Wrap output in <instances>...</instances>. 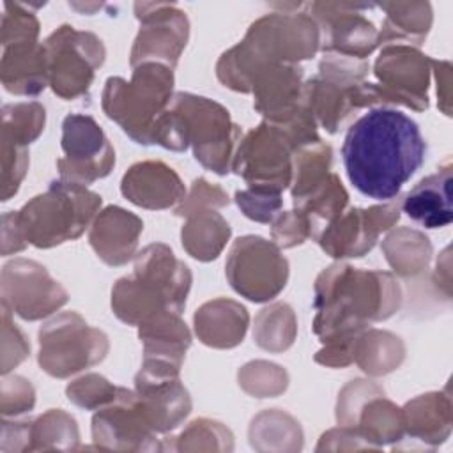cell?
I'll return each mask as SVG.
<instances>
[{
    "mask_svg": "<svg viewBox=\"0 0 453 453\" xmlns=\"http://www.w3.org/2000/svg\"><path fill=\"white\" fill-rule=\"evenodd\" d=\"M133 276L157 290L170 310L180 315L191 288V273L166 244L152 242L145 246L134 258Z\"/></svg>",
    "mask_w": 453,
    "mask_h": 453,
    "instance_id": "obj_19",
    "label": "cell"
},
{
    "mask_svg": "<svg viewBox=\"0 0 453 453\" xmlns=\"http://www.w3.org/2000/svg\"><path fill=\"white\" fill-rule=\"evenodd\" d=\"M173 74L159 62H143L133 67L131 81L111 76L104 83L103 110L136 143H154L157 119L172 103Z\"/></svg>",
    "mask_w": 453,
    "mask_h": 453,
    "instance_id": "obj_6",
    "label": "cell"
},
{
    "mask_svg": "<svg viewBox=\"0 0 453 453\" xmlns=\"http://www.w3.org/2000/svg\"><path fill=\"white\" fill-rule=\"evenodd\" d=\"M386 12L379 44L419 46L432 27V5L428 2H391L379 5Z\"/></svg>",
    "mask_w": 453,
    "mask_h": 453,
    "instance_id": "obj_28",
    "label": "cell"
},
{
    "mask_svg": "<svg viewBox=\"0 0 453 453\" xmlns=\"http://www.w3.org/2000/svg\"><path fill=\"white\" fill-rule=\"evenodd\" d=\"M400 211L402 200L398 198L368 209H349L333 219L317 241L333 258L363 257L375 246L379 234L398 221Z\"/></svg>",
    "mask_w": 453,
    "mask_h": 453,
    "instance_id": "obj_15",
    "label": "cell"
},
{
    "mask_svg": "<svg viewBox=\"0 0 453 453\" xmlns=\"http://www.w3.org/2000/svg\"><path fill=\"white\" fill-rule=\"evenodd\" d=\"M432 58L403 44H386L375 60L373 73L379 103L402 104L416 111L428 108Z\"/></svg>",
    "mask_w": 453,
    "mask_h": 453,
    "instance_id": "obj_11",
    "label": "cell"
},
{
    "mask_svg": "<svg viewBox=\"0 0 453 453\" xmlns=\"http://www.w3.org/2000/svg\"><path fill=\"white\" fill-rule=\"evenodd\" d=\"M296 331L297 322L292 308L285 303H274L257 315L253 338L264 350L281 352L294 343Z\"/></svg>",
    "mask_w": 453,
    "mask_h": 453,
    "instance_id": "obj_35",
    "label": "cell"
},
{
    "mask_svg": "<svg viewBox=\"0 0 453 453\" xmlns=\"http://www.w3.org/2000/svg\"><path fill=\"white\" fill-rule=\"evenodd\" d=\"M4 303L25 320L51 315L67 303L65 288L32 260H14L2 273Z\"/></svg>",
    "mask_w": 453,
    "mask_h": 453,
    "instance_id": "obj_16",
    "label": "cell"
},
{
    "mask_svg": "<svg viewBox=\"0 0 453 453\" xmlns=\"http://www.w3.org/2000/svg\"><path fill=\"white\" fill-rule=\"evenodd\" d=\"M319 46L320 30L306 12H273L257 19L244 39L221 55L216 73L225 87L251 92L258 73L311 58Z\"/></svg>",
    "mask_w": 453,
    "mask_h": 453,
    "instance_id": "obj_3",
    "label": "cell"
},
{
    "mask_svg": "<svg viewBox=\"0 0 453 453\" xmlns=\"http://www.w3.org/2000/svg\"><path fill=\"white\" fill-rule=\"evenodd\" d=\"M308 16L322 32L320 46L326 53L365 60L379 44V32L361 11L372 5L313 2L304 5Z\"/></svg>",
    "mask_w": 453,
    "mask_h": 453,
    "instance_id": "obj_14",
    "label": "cell"
},
{
    "mask_svg": "<svg viewBox=\"0 0 453 453\" xmlns=\"http://www.w3.org/2000/svg\"><path fill=\"white\" fill-rule=\"evenodd\" d=\"M177 449H188L189 444L200 439L193 449H202V442H205V449H232V434L218 421L211 419H196L193 421L179 437Z\"/></svg>",
    "mask_w": 453,
    "mask_h": 453,
    "instance_id": "obj_40",
    "label": "cell"
},
{
    "mask_svg": "<svg viewBox=\"0 0 453 453\" xmlns=\"http://www.w3.org/2000/svg\"><path fill=\"white\" fill-rule=\"evenodd\" d=\"M432 67L437 80V96H439V108L444 115H451L449 108V81H451V64L448 60H432Z\"/></svg>",
    "mask_w": 453,
    "mask_h": 453,
    "instance_id": "obj_46",
    "label": "cell"
},
{
    "mask_svg": "<svg viewBox=\"0 0 453 453\" xmlns=\"http://www.w3.org/2000/svg\"><path fill=\"white\" fill-rule=\"evenodd\" d=\"M403 357V342L388 331L365 329L354 342V361L370 375H386L396 370Z\"/></svg>",
    "mask_w": 453,
    "mask_h": 453,
    "instance_id": "obj_30",
    "label": "cell"
},
{
    "mask_svg": "<svg viewBox=\"0 0 453 453\" xmlns=\"http://www.w3.org/2000/svg\"><path fill=\"white\" fill-rule=\"evenodd\" d=\"M119 388L108 382L103 375L97 373H87L76 380H73L65 388L67 398L87 411H96L101 407H106L117 398Z\"/></svg>",
    "mask_w": 453,
    "mask_h": 453,
    "instance_id": "obj_39",
    "label": "cell"
},
{
    "mask_svg": "<svg viewBox=\"0 0 453 453\" xmlns=\"http://www.w3.org/2000/svg\"><path fill=\"white\" fill-rule=\"evenodd\" d=\"M384 395V389L379 388L373 382L368 380H352L349 386L343 388L338 398V407H336V419L338 425L342 426H354L357 414L365 402L372 396Z\"/></svg>",
    "mask_w": 453,
    "mask_h": 453,
    "instance_id": "obj_42",
    "label": "cell"
},
{
    "mask_svg": "<svg viewBox=\"0 0 453 453\" xmlns=\"http://www.w3.org/2000/svg\"><path fill=\"white\" fill-rule=\"evenodd\" d=\"M4 87L19 96H37L48 83V62L42 44H18L4 48Z\"/></svg>",
    "mask_w": 453,
    "mask_h": 453,
    "instance_id": "obj_27",
    "label": "cell"
},
{
    "mask_svg": "<svg viewBox=\"0 0 453 453\" xmlns=\"http://www.w3.org/2000/svg\"><path fill=\"white\" fill-rule=\"evenodd\" d=\"M426 152L418 124L393 108H372L347 131L342 157L349 180L365 196L389 202L421 166Z\"/></svg>",
    "mask_w": 453,
    "mask_h": 453,
    "instance_id": "obj_1",
    "label": "cell"
},
{
    "mask_svg": "<svg viewBox=\"0 0 453 453\" xmlns=\"http://www.w3.org/2000/svg\"><path fill=\"white\" fill-rule=\"evenodd\" d=\"M297 145L283 126L264 120L250 131L234 152L232 170L250 188L281 193L292 182V157Z\"/></svg>",
    "mask_w": 453,
    "mask_h": 453,
    "instance_id": "obj_8",
    "label": "cell"
},
{
    "mask_svg": "<svg viewBox=\"0 0 453 453\" xmlns=\"http://www.w3.org/2000/svg\"><path fill=\"white\" fill-rule=\"evenodd\" d=\"M48 83L62 99H76L92 85L94 71L104 62V46L92 32L58 27L44 41Z\"/></svg>",
    "mask_w": 453,
    "mask_h": 453,
    "instance_id": "obj_9",
    "label": "cell"
},
{
    "mask_svg": "<svg viewBox=\"0 0 453 453\" xmlns=\"http://www.w3.org/2000/svg\"><path fill=\"white\" fill-rule=\"evenodd\" d=\"M382 250L391 269L400 276H416L423 273L432 258V244L425 234L407 226L388 234Z\"/></svg>",
    "mask_w": 453,
    "mask_h": 453,
    "instance_id": "obj_32",
    "label": "cell"
},
{
    "mask_svg": "<svg viewBox=\"0 0 453 453\" xmlns=\"http://www.w3.org/2000/svg\"><path fill=\"white\" fill-rule=\"evenodd\" d=\"M154 435L136 393L126 388H119L117 398L92 418V437L103 449H159Z\"/></svg>",
    "mask_w": 453,
    "mask_h": 453,
    "instance_id": "obj_17",
    "label": "cell"
},
{
    "mask_svg": "<svg viewBox=\"0 0 453 453\" xmlns=\"http://www.w3.org/2000/svg\"><path fill=\"white\" fill-rule=\"evenodd\" d=\"M226 278L242 297L253 303H265L285 288L288 262L274 242L258 235H244L234 241L230 248Z\"/></svg>",
    "mask_w": 453,
    "mask_h": 453,
    "instance_id": "obj_10",
    "label": "cell"
},
{
    "mask_svg": "<svg viewBox=\"0 0 453 453\" xmlns=\"http://www.w3.org/2000/svg\"><path fill=\"white\" fill-rule=\"evenodd\" d=\"M46 113L39 103H18L4 106V131L2 138L27 147L44 129Z\"/></svg>",
    "mask_w": 453,
    "mask_h": 453,
    "instance_id": "obj_37",
    "label": "cell"
},
{
    "mask_svg": "<svg viewBox=\"0 0 453 453\" xmlns=\"http://www.w3.org/2000/svg\"><path fill=\"white\" fill-rule=\"evenodd\" d=\"M331 147L317 142L301 147L292 157V200L294 203L313 193L329 175Z\"/></svg>",
    "mask_w": 453,
    "mask_h": 453,
    "instance_id": "obj_34",
    "label": "cell"
},
{
    "mask_svg": "<svg viewBox=\"0 0 453 453\" xmlns=\"http://www.w3.org/2000/svg\"><path fill=\"white\" fill-rule=\"evenodd\" d=\"M64 157L57 161L60 179L92 184L106 177L115 165V150L99 124L88 115H67L62 122Z\"/></svg>",
    "mask_w": 453,
    "mask_h": 453,
    "instance_id": "obj_12",
    "label": "cell"
},
{
    "mask_svg": "<svg viewBox=\"0 0 453 453\" xmlns=\"http://www.w3.org/2000/svg\"><path fill=\"white\" fill-rule=\"evenodd\" d=\"M99 207L101 196L97 193L60 179L11 216L25 242L51 248L80 237L96 219Z\"/></svg>",
    "mask_w": 453,
    "mask_h": 453,
    "instance_id": "obj_5",
    "label": "cell"
},
{
    "mask_svg": "<svg viewBox=\"0 0 453 453\" xmlns=\"http://www.w3.org/2000/svg\"><path fill=\"white\" fill-rule=\"evenodd\" d=\"M39 365L57 379L103 361L110 349L108 336L74 311H64L46 322L39 329Z\"/></svg>",
    "mask_w": 453,
    "mask_h": 453,
    "instance_id": "obj_7",
    "label": "cell"
},
{
    "mask_svg": "<svg viewBox=\"0 0 453 453\" xmlns=\"http://www.w3.org/2000/svg\"><path fill=\"white\" fill-rule=\"evenodd\" d=\"M228 203V195L216 184L207 182L205 179H196L191 186L189 196H184V200L175 207V216H189L196 211L203 209H218Z\"/></svg>",
    "mask_w": 453,
    "mask_h": 453,
    "instance_id": "obj_43",
    "label": "cell"
},
{
    "mask_svg": "<svg viewBox=\"0 0 453 453\" xmlns=\"http://www.w3.org/2000/svg\"><path fill=\"white\" fill-rule=\"evenodd\" d=\"M303 69L297 64H276L251 83L255 110L269 122L288 120L303 104Z\"/></svg>",
    "mask_w": 453,
    "mask_h": 453,
    "instance_id": "obj_21",
    "label": "cell"
},
{
    "mask_svg": "<svg viewBox=\"0 0 453 453\" xmlns=\"http://www.w3.org/2000/svg\"><path fill=\"white\" fill-rule=\"evenodd\" d=\"M235 202L246 218L258 223H269L281 207V193L248 186V189L235 193Z\"/></svg>",
    "mask_w": 453,
    "mask_h": 453,
    "instance_id": "obj_41",
    "label": "cell"
},
{
    "mask_svg": "<svg viewBox=\"0 0 453 453\" xmlns=\"http://www.w3.org/2000/svg\"><path fill=\"white\" fill-rule=\"evenodd\" d=\"M142 27L131 50V65L159 62L173 69L186 46L189 23L173 4H134Z\"/></svg>",
    "mask_w": 453,
    "mask_h": 453,
    "instance_id": "obj_13",
    "label": "cell"
},
{
    "mask_svg": "<svg viewBox=\"0 0 453 453\" xmlns=\"http://www.w3.org/2000/svg\"><path fill=\"white\" fill-rule=\"evenodd\" d=\"M451 165L419 180L402 200V211L425 228H442L453 221L451 209Z\"/></svg>",
    "mask_w": 453,
    "mask_h": 453,
    "instance_id": "obj_24",
    "label": "cell"
},
{
    "mask_svg": "<svg viewBox=\"0 0 453 453\" xmlns=\"http://www.w3.org/2000/svg\"><path fill=\"white\" fill-rule=\"evenodd\" d=\"M287 382L288 377L285 370L274 363L251 361L239 370L241 388L257 398H267L283 393L287 389Z\"/></svg>",
    "mask_w": 453,
    "mask_h": 453,
    "instance_id": "obj_38",
    "label": "cell"
},
{
    "mask_svg": "<svg viewBox=\"0 0 453 453\" xmlns=\"http://www.w3.org/2000/svg\"><path fill=\"white\" fill-rule=\"evenodd\" d=\"M250 315L242 304L232 299H214L195 313V331L202 343L214 349H232L246 334Z\"/></svg>",
    "mask_w": 453,
    "mask_h": 453,
    "instance_id": "obj_25",
    "label": "cell"
},
{
    "mask_svg": "<svg viewBox=\"0 0 453 453\" xmlns=\"http://www.w3.org/2000/svg\"><path fill=\"white\" fill-rule=\"evenodd\" d=\"M239 138L241 129L230 120L226 108L188 92L172 97L154 127V143L179 152L191 145L196 161L219 175L232 170Z\"/></svg>",
    "mask_w": 453,
    "mask_h": 453,
    "instance_id": "obj_4",
    "label": "cell"
},
{
    "mask_svg": "<svg viewBox=\"0 0 453 453\" xmlns=\"http://www.w3.org/2000/svg\"><path fill=\"white\" fill-rule=\"evenodd\" d=\"M313 331L322 343L356 338L372 322L389 319L402 304V290L389 273L333 264L315 281Z\"/></svg>",
    "mask_w": 453,
    "mask_h": 453,
    "instance_id": "obj_2",
    "label": "cell"
},
{
    "mask_svg": "<svg viewBox=\"0 0 453 453\" xmlns=\"http://www.w3.org/2000/svg\"><path fill=\"white\" fill-rule=\"evenodd\" d=\"M142 412L156 434L173 430L191 411V398L179 372L142 365L134 377Z\"/></svg>",
    "mask_w": 453,
    "mask_h": 453,
    "instance_id": "obj_18",
    "label": "cell"
},
{
    "mask_svg": "<svg viewBox=\"0 0 453 453\" xmlns=\"http://www.w3.org/2000/svg\"><path fill=\"white\" fill-rule=\"evenodd\" d=\"M122 195L134 205L157 211L179 205L186 188L173 168L163 161H140L122 177Z\"/></svg>",
    "mask_w": 453,
    "mask_h": 453,
    "instance_id": "obj_20",
    "label": "cell"
},
{
    "mask_svg": "<svg viewBox=\"0 0 453 453\" xmlns=\"http://www.w3.org/2000/svg\"><path fill=\"white\" fill-rule=\"evenodd\" d=\"M403 435L419 441L425 448L442 444L451 432V398L448 391L419 395L402 409Z\"/></svg>",
    "mask_w": 453,
    "mask_h": 453,
    "instance_id": "obj_23",
    "label": "cell"
},
{
    "mask_svg": "<svg viewBox=\"0 0 453 453\" xmlns=\"http://www.w3.org/2000/svg\"><path fill=\"white\" fill-rule=\"evenodd\" d=\"M28 166L27 147L14 145L4 140V198L9 200L12 193L18 191V186Z\"/></svg>",
    "mask_w": 453,
    "mask_h": 453,
    "instance_id": "obj_45",
    "label": "cell"
},
{
    "mask_svg": "<svg viewBox=\"0 0 453 453\" xmlns=\"http://www.w3.org/2000/svg\"><path fill=\"white\" fill-rule=\"evenodd\" d=\"M142 230L143 223L136 214L110 205L94 219L88 241L104 264L124 265L133 258Z\"/></svg>",
    "mask_w": 453,
    "mask_h": 453,
    "instance_id": "obj_22",
    "label": "cell"
},
{
    "mask_svg": "<svg viewBox=\"0 0 453 453\" xmlns=\"http://www.w3.org/2000/svg\"><path fill=\"white\" fill-rule=\"evenodd\" d=\"M30 449H73L80 439L74 418L60 409H51L30 426Z\"/></svg>",
    "mask_w": 453,
    "mask_h": 453,
    "instance_id": "obj_36",
    "label": "cell"
},
{
    "mask_svg": "<svg viewBox=\"0 0 453 453\" xmlns=\"http://www.w3.org/2000/svg\"><path fill=\"white\" fill-rule=\"evenodd\" d=\"M352 428L357 430L370 448L400 441L403 439L402 409L386 400L384 395L372 396L361 407Z\"/></svg>",
    "mask_w": 453,
    "mask_h": 453,
    "instance_id": "obj_31",
    "label": "cell"
},
{
    "mask_svg": "<svg viewBox=\"0 0 453 453\" xmlns=\"http://www.w3.org/2000/svg\"><path fill=\"white\" fill-rule=\"evenodd\" d=\"M138 336L143 342L145 361H161L179 368L191 345L189 329L173 311H161L143 320L138 326Z\"/></svg>",
    "mask_w": 453,
    "mask_h": 453,
    "instance_id": "obj_26",
    "label": "cell"
},
{
    "mask_svg": "<svg viewBox=\"0 0 453 453\" xmlns=\"http://www.w3.org/2000/svg\"><path fill=\"white\" fill-rule=\"evenodd\" d=\"M180 232L184 250L196 260H214L230 239V226L214 209L196 211L186 216Z\"/></svg>",
    "mask_w": 453,
    "mask_h": 453,
    "instance_id": "obj_29",
    "label": "cell"
},
{
    "mask_svg": "<svg viewBox=\"0 0 453 453\" xmlns=\"http://www.w3.org/2000/svg\"><path fill=\"white\" fill-rule=\"evenodd\" d=\"M347 202L349 195L340 179L334 173H329L313 193L294 205L306 218L310 237L317 239L320 232L343 212Z\"/></svg>",
    "mask_w": 453,
    "mask_h": 453,
    "instance_id": "obj_33",
    "label": "cell"
},
{
    "mask_svg": "<svg viewBox=\"0 0 453 453\" xmlns=\"http://www.w3.org/2000/svg\"><path fill=\"white\" fill-rule=\"evenodd\" d=\"M271 235L278 248H294L310 237L308 221L297 209L283 212L274 219Z\"/></svg>",
    "mask_w": 453,
    "mask_h": 453,
    "instance_id": "obj_44",
    "label": "cell"
}]
</instances>
